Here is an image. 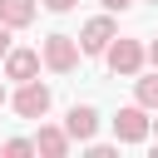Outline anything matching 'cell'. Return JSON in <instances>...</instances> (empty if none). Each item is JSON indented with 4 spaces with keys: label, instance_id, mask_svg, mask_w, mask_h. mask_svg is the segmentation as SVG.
<instances>
[{
    "label": "cell",
    "instance_id": "1",
    "mask_svg": "<svg viewBox=\"0 0 158 158\" xmlns=\"http://www.w3.org/2000/svg\"><path fill=\"white\" fill-rule=\"evenodd\" d=\"M143 54H148V49H143L138 40H118V35H114V44L104 49L109 69H114V74H123V79H133V74L143 69Z\"/></svg>",
    "mask_w": 158,
    "mask_h": 158
},
{
    "label": "cell",
    "instance_id": "2",
    "mask_svg": "<svg viewBox=\"0 0 158 158\" xmlns=\"http://www.w3.org/2000/svg\"><path fill=\"white\" fill-rule=\"evenodd\" d=\"M148 128H153V118H148L143 104H128V109L114 114V133H118V143H143Z\"/></svg>",
    "mask_w": 158,
    "mask_h": 158
},
{
    "label": "cell",
    "instance_id": "3",
    "mask_svg": "<svg viewBox=\"0 0 158 158\" xmlns=\"http://www.w3.org/2000/svg\"><path fill=\"white\" fill-rule=\"evenodd\" d=\"M79 54H84V49H79L74 35H49V40H44V64H49L54 74H69V69L79 64Z\"/></svg>",
    "mask_w": 158,
    "mask_h": 158
},
{
    "label": "cell",
    "instance_id": "4",
    "mask_svg": "<svg viewBox=\"0 0 158 158\" xmlns=\"http://www.w3.org/2000/svg\"><path fill=\"white\" fill-rule=\"evenodd\" d=\"M15 114H20V118H44V114H49V89H44L40 79H25L20 94H15Z\"/></svg>",
    "mask_w": 158,
    "mask_h": 158
},
{
    "label": "cell",
    "instance_id": "5",
    "mask_svg": "<svg viewBox=\"0 0 158 158\" xmlns=\"http://www.w3.org/2000/svg\"><path fill=\"white\" fill-rule=\"evenodd\" d=\"M109 44H114V20H109V15H99V20H89V25L79 30V49H84V54H104Z\"/></svg>",
    "mask_w": 158,
    "mask_h": 158
},
{
    "label": "cell",
    "instance_id": "6",
    "mask_svg": "<svg viewBox=\"0 0 158 158\" xmlns=\"http://www.w3.org/2000/svg\"><path fill=\"white\" fill-rule=\"evenodd\" d=\"M64 128H69V138H74V143H89V138L99 133V114H94L89 104H74V109L64 114Z\"/></svg>",
    "mask_w": 158,
    "mask_h": 158
},
{
    "label": "cell",
    "instance_id": "7",
    "mask_svg": "<svg viewBox=\"0 0 158 158\" xmlns=\"http://www.w3.org/2000/svg\"><path fill=\"white\" fill-rule=\"evenodd\" d=\"M35 74H40V54H35V49H10V54H5V79H20V84H25V79H35Z\"/></svg>",
    "mask_w": 158,
    "mask_h": 158
},
{
    "label": "cell",
    "instance_id": "8",
    "mask_svg": "<svg viewBox=\"0 0 158 158\" xmlns=\"http://www.w3.org/2000/svg\"><path fill=\"white\" fill-rule=\"evenodd\" d=\"M69 128H40L35 133V153H44V158H64L69 153Z\"/></svg>",
    "mask_w": 158,
    "mask_h": 158
},
{
    "label": "cell",
    "instance_id": "9",
    "mask_svg": "<svg viewBox=\"0 0 158 158\" xmlns=\"http://www.w3.org/2000/svg\"><path fill=\"white\" fill-rule=\"evenodd\" d=\"M0 20H5L10 30H25V25L35 20V0H0Z\"/></svg>",
    "mask_w": 158,
    "mask_h": 158
},
{
    "label": "cell",
    "instance_id": "10",
    "mask_svg": "<svg viewBox=\"0 0 158 158\" xmlns=\"http://www.w3.org/2000/svg\"><path fill=\"white\" fill-rule=\"evenodd\" d=\"M133 94H138V104H143V109H158V69H153V74H143V79H133Z\"/></svg>",
    "mask_w": 158,
    "mask_h": 158
},
{
    "label": "cell",
    "instance_id": "11",
    "mask_svg": "<svg viewBox=\"0 0 158 158\" xmlns=\"http://www.w3.org/2000/svg\"><path fill=\"white\" fill-rule=\"evenodd\" d=\"M0 153H5V158H25V153H35V138H10Z\"/></svg>",
    "mask_w": 158,
    "mask_h": 158
},
{
    "label": "cell",
    "instance_id": "12",
    "mask_svg": "<svg viewBox=\"0 0 158 158\" xmlns=\"http://www.w3.org/2000/svg\"><path fill=\"white\" fill-rule=\"evenodd\" d=\"M44 5H49V10H54V15H64V10H74V5H79V0H44Z\"/></svg>",
    "mask_w": 158,
    "mask_h": 158
},
{
    "label": "cell",
    "instance_id": "13",
    "mask_svg": "<svg viewBox=\"0 0 158 158\" xmlns=\"http://www.w3.org/2000/svg\"><path fill=\"white\" fill-rule=\"evenodd\" d=\"M5 54H10V25L0 20V59H5Z\"/></svg>",
    "mask_w": 158,
    "mask_h": 158
},
{
    "label": "cell",
    "instance_id": "14",
    "mask_svg": "<svg viewBox=\"0 0 158 158\" xmlns=\"http://www.w3.org/2000/svg\"><path fill=\"white\" fill-rule=\"evenodd\" d=\"M99 5H104V10H128L133 0H99Z\"/></svg>",
    "mask_w": 158,
    "mask_h": 158
},
{
    "label": "cell",
    "instance_id": "15",
    "mask_svg": "<svg viewBox=\"0 0 158 158\" xmlns=\"http://www.w3.org/2000/svg\"><path fill=\"white\" fill-rule=\"evenodd\" d=\"M148 59H153V69H158V40H153V44H148Z\"/></svg>",
    "mask_w": 158,
    "mask_h": 158
},
{
    "label": "cell",
    "instance_id": "16",
    "mask_svg": "<svg viewBox=\"0 0 158 158\" xmlns=\"http://www.w3.org/2000/svg\"><path fill=\"white\" fill-rule=\"evenodd\" d=\"M0 104H5V89H0Z\"/></svg>",
    "mask_w": 158,
    "mask_h": 158
},
{
    "label": "cell",
    "instance_id": "17",
    "mask_svg": "<svg viewBox=\"0 0 158 158\" xmlns=\"http://www.w3.org/2000/svg\"><path fill=\"white\" fill-rule=\"evenodd\" d=\"M153 128H158V118H153Z\"/></svg>",
    "mask_w": 158,
    "mask_h": 158
},
{
    "label": "cell",
    "instance_id": "18",
    "mask_svg": "<svg viewBox=\"0 0 158 158\" xmlns=\"http://www.w3.org/2000/svg\"><path fill=\"white\" fill-rule=\"evenodd\" d=\"M153 5H158V0H153Z\"/></svg>",
    "mask_w": 158,
    "mask_h": 158
}]
</instances>
